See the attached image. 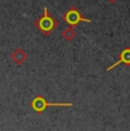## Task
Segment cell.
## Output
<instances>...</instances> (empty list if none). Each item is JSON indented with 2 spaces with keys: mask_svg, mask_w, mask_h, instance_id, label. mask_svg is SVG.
<instances>
[{
  "mask_svg": "<svg viewBox=\"0 0 130 131\" xmlns=\"http://www.w3.org/2000/svg\"><path fill=\"white\" fill-rule=\"evenodd\" d=\"M121 64L126 65V66H130V48H129V47L124 48V49L122 50L121 54H120L119 60H117L116 63H114V64H112L111 66L107 67L106 71H107V72H110L111 70H113L114 67L119 66V65H121Z\"/></svg>",
  "mask_w": 130,
  "mask_h": 131,
  "instance_id": "277c9868",
  "label": "cell"
},
{
  "mask_svg": "<svg viewBox=\"0 0 130 131\" xmlns=\"http://www.w3.org/2000/svg\"><path fill=\"white\" fill-rule=\"evenodd\" d=\"M63 19L70 26H77L80 22H87V23H90V19L84 17L83 15L80 13L75 7H71L65 14L63 15Z\"/></svg>",
  "mask_w": 130,
  "mask_h": 131,
  "instance_id": "3957f363",
  "label": "cell"
},
{
  "mask_svg": "<svg viewBox=\"0 0 130 131\" xmlns=\"http://www.w3.org/2000/svg\"><path fill=\"white\" fill-rule=\"evenodd\" d=\"M10 58L16 65H22L27 59V54L25 52L24 49H22V48H17V49H15L14 51L12 52Z\"/></svg>",
  "mask_w": 130,
  "mask_h": 131,
  "instance_id": "5b68a950",
  "label": "cell"
},
{
  "mask_svg": "<svg viewBox=\"0 0 130 131\" xmlns=\"http://www.w3.org/2000/svg\"><path fill=\"white\" fill-rule=\"evenodd\" d=\"M107 1H109V2H111V4H114V2H116L117 0H107Z\"/></svg>",
  "mask_w": 130,
  "mask_h": 131,
  "instance_id": "52a82bcc",
  "label": "cell"
},
{
  "mask_svg": "<svg viewBox=\"0 0 130 131\" xmlns=\"http://www.w3.org/2000/svg\"><path fill=\"white\" fill-rule=\"evenodd\" d=\"M34 25H36V27L41 33H44L45 36H48V34H50L51 32L58 26V22H57L56 18H54V17L49 14L48 8L45 7L44 14L34 22Z\"/></svg>",
  "mask_w": 130,
  "mask_h": 131,
  "instance_id": "6da1fadb",
  "label": "cell"
},
{
  "mask_svg": "<svg viewBox=\"0 0 130 131\" xmlns=\"http://www.w3.org/2000/svg\"><path fill=\"white\" fill-rule=\"evenodd\" d=\"M62 36H63V38L66 40V41H71V40L77 36V33H75V30H74L73 26H67L66 29L63 30Z\"/></svg>",
  "mask_w": 130,
  "mask_h": 131,
  "instance_id": "8992f818",
  "label": "cell"
},
{
  "mask_svg": "<svg viewBox=\"0 0 130 131\" xmlns=\"http://www.w3.org/2000/svg\"><path fill=\"white\" fill-rule=\"evenodd\" d=\"M72 103H48L42 96H37L32 99L31 108L38 114H41L47 110V107H72Z\"/></svg>",
  "mask_w": 130,
  "mask_h": 131,
  "instance_id": "7a4b0ae2",
  "label": "cell"
}]
</instances>
